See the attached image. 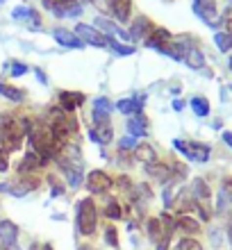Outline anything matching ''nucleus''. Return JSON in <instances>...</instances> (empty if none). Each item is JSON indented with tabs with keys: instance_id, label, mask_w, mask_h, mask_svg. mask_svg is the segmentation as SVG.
Masks as SVG:
<instances>
[{
	"instance_id": "1",
	"label": "nucleus",
	"mask_w": 232,
	"mask_h": 250,
	"mask_svg": "<svg viewBox=\"0 0 232 250\" xmlns=\"http://www.w3.org/2000/svg\"><path fill=\"white\" fill-rule=\"evenodd\" d=\"M32 127L30 119H16V116H0V148L7 152H16L23 146V139Z\"/></svg>"
},
{
	"instance_id": "2",
	"label": "nucleus",
	"mask_w": 232,
	"mask_h": 250,
	"mask_svg": "<svg viewBox=\"0 0 232 250\" xmlns=\"http://www.w3.org/2000/svg\"><path fill=\"white\" fill-rule=\"evenodd\" d=\"M75 228L82 237H91L98 228V207L93 198H80L75 207Z\"/></svg>"
},
{
	"instance_id": "3",
	"label": "nucleus",
	"mask_w": 232,
	"mask_h": 250,
	"mask_svg": "<svg viewBox=\"0 0 232 250\" xmlns=\"http://www.w3.org/2000/svg\"><path fill=\"white\" fill-rule=\"evenodd\" d=\"M75 34H78V39L82 43H89V46H96V48H107V43H109L107 34H103L93 25H86V23H78L75 25Z\"/></svg>"
},
{
	"instance_id": "4",
	"label": "nucleus",
	"mask_w": 232,
	"mask_h": 250,
	"mask_svg": "<svg viewBox=\"0 0 232 250\" xmlns=\"http://www.w3.org/2000/svg\"><path fill=\"white\" fill-rule=\"evenodd\" d=\"M112 187H114V180L109 178L105 171L93 168V171L86 173V191L93 193V196H98V193H107Z\"/></svg>"
},
{
	"instance_id": "5",
	"label": "nucleus",
	"mask_w": 232,
	"mask_h": 250,
	"mask_svg": "<svg viewBox=\"0 0 232 250\" xmlns=\"http://www.w3.org/2000/svg\"><path fill=\"white\" fill-rule=\"evenodd\" d=\"M193 12L205 25L216 27L221 25L216 21V0H193Z\"/></svg>"
},
{
	"instance_id": "6",
	"label": "nucleus",
	"mask_w": 232,
	"mask_h": 250,
	"mask_svg": "<svg viewBox=\"0 0 232 250\" xmlns=\"http://www.w3.org/2000/svg\"><path fill=\"white\" fill-rule=\"evenodd\" d=\"M153 30H155V25L148 16H137L134 23L130 25V32L127 34H130V41H144L146 43L148 37L153 34Z\"/></svg>"
},
{
	"instance_id": "7",
	"label": "nucleus",
	"mask_w": 232,
	"mask_h": 250,
	"mask_svg": "<svg viewBox=\"0 0 232 250\" xmlns=\"http://www.w3.org/2000/svg\"><path fill=\"white\" fill-rule=\"evenodd\" d=\"M173 39H175V37H173V34L169 32L166 27H155L153 34L148 37L146 46H148V48H153V50H157V53H164L166 48H169V46L173 43Z\"/></svg>"
},
{
	"instance_id": "8",
	"label": "nucleus",
	"mask_w": 232,
	"mask_h": 250,
	"mask_svg": "<svg viewBox=\"0 0 232 250\" xmlns=\"http://www.w3.org/2000/svg\"><path fill=\"white\" fill-rule=\"evenodd\" d=\"M109 112H112V103H109V98H96L93 100V112H91L93 127H100V125L109 123Z\"/></svg>"
},
{
	"instance_id": "9",
	"label": "nucleus",
	"mask_w": 232,
	"mask_h": 250,
	"mask_svg": "<svg viewBox=\"0 0 232 250\" xmlns=\"http://www.w3.org/2000/svg\"><path fill=\"white\" fill-rule=\"evenodd\" d=\"M86 96L80 91H60V107L66 114H73L80 105H84Z\"/></svg>"
},
{
	"instance_id": "10",
	"label": "nucleus",
	"mask_w": 232,
	"mask_h": 250,
	"mask_svg": "<svg viewBox=\"0 0 232 250\" xmlns=\"http://www.w3.org/2000/svg\"><path fill=\"white\" fill-rule=\"evenodd\" d=\"M109 12L119 23H127L132 16V0H109Z\"/></svg>"
},
{
	"instance_id": "11",
	"label": "nucleus",
	"mask_w": 232,
	"mask_h": 250,
	"mask_svg": "<svg viewBox=\"0 0 232 250\" xmlns=\"http://www.w3.org/2000/svg\"><path fill=\"white\" fill-rule=\"evenodd\" d=\"M146 173L155 180V182H159V185H169V182H171V166L164 164V162H153V164H148Z\"/></svg>"
},
{
	"instance_id": "12",
	"label": "nucleus",
	"mask_w": 232,
	"mask_h": 250,
	"mask_svg": "<svg viewBox=\"0 0 232 250\" xmlns=\"http://www.w3.org/2000/svg\"><path fill=\"white\" fill-rule=\"evenodd\" d=\"M53 37H55V41L64 48H84V43L78 39V34L71 32V30H66V27H57V30L53 32Z\"/></svg>"
},
{
	"instance_id": "13",
	"label": "nucleus",
	"mask_w": 232,
	"mask_h": 250,
	"mask_svg": "<svg viewBox=\"0 0 232 250\" xmlns=\"http://www.w3.org/2000/svg\"><path fill=\"white\" fill-rule=\"evenodd\" d=\"M127 134L132 139H139V137H146L148 134V119L144 114H137L132 119H127Z\"/></svg>"
},
{
	"instance_id": "14",
	"label": "nucleus",
	"mask_w": 232,
	"mask_h": 250,
	"mask_svg": "<svg viewBox=\"0 0 232 250\" xmlns=\"http://www.w3.org/2000/svg\"><path fill=\"white\" fill-rule=\"evenodd\" d=\"M175 230L185 232L187 237H189V234H196L200 230V223H198V218H193L191 214H178L175 216Z\"/></svg>"
},
{
	"instance_id": "15",
	"label": "nucleus",
	"mask_w": 232,
	"mask_h": 250,
	"mask_svg": "<svg viewBox=\"0 0 232 250\" xmlns=\"http://www.w3.org/2000/svg\"><path fill=\"white\" fill-rule=\"evenodd\" d=\"M12 19H16V21H27V23H30V25H34V27L41 25L39 12H37V9H32V7H25V5L16 7V9L12 12Z\"/></svg>"
},
{
	"instance_id": "16",
	"label": "nucleus",
	"mask_w": 232,
	"mask_h": 250,
	"mask_svg": "<svg viewBox=\"0 0 232 250\" xmlns=\"http://www.w3.org/2000/svg\"><path fill=\"white\" fill-rule=\"evenodd\" d=\"M16 237H19V225L14 221H0V244L2 246H12L16 244Z\"/></svg>"
},
{
	"instance_id": "17",
	"label": "nucleus",
	"mask_w": 232,
	"mask_h": 250,
	"mask_svg": "<svg viewBox=\"0 0 232 250\" xmlns=\"http://www.w3.org/2000/svg\"><path fill=\"white\" fill-rule=\"evenodd\" d=\"M89 139H91V141H96V144H100V146L112 144V139H114L112 123L100 125V127H91V130H89Z\"/></svg>"
},
{
	"instance_id": "18",
	"label": "nucleus",
	"mask_w": 232,
	"mask_h": 250,
	"mask_svg": "<svg viewBox=\"0 0 232 250\" xmlns=\"http://www.w3.org/2000/svg\"><path fill=\"white\" fill-rule=\"evenodd\" d=\"M191 196L196 198V203H210V198H212V189H210V187H207V182L203 178H196L191 182Z\"/></svg>"
},
{
	"instance_id": "19",
	"label": "nucleus",
	"mask_w": 232,
	"mask_h": 250,
	"mask_svg": "<svg viewBox=\"0 0 232 250\" xmlns=\"http://www.w3.org/2000/svg\"><path fill=\"white\" fill-rule=\"evenodd\" d=\"M132 155L137 159H139L141 164H153V162H157V150H155L150 144H137L134 146V150H132Z\"/></svg>"
},
{
	"instance_id": "20",
	"label": "nucleus",
	"mask_w": 232,
	"mask_h": 250,
	"mask_svg": "<svg viewBox=\"0 0 232 250\" xmlns=\"http://www.w3.org/2000/svg\"><path fill=\"white\" fill-rule=\"evenodd\" d=\"M37 168H43V162H41V157L37 155V152L27 150V152H25V157L21 159L19 171L23 173V175H27V173H34Z\"/></svg>"
},
{
	"instance_id": "21",
	"label": "nucleus",
	"mask_w": 232,
	"mask_h": 250,
	"mask_svg": "<svg viewBox=\"0 0 232 250\" xmlns=\"http://www.w3.org/2000/svg\"><path fill=\"white\" fill-rule=\"evenodd\" d=\"M185 64L189 66L191 71H200V68H205L207 60H205V55H203V50L196 46V48H191V50L185 55Z\"/></svg>"
},
{
	"instance_id": "22",
	"label": "nucleus",
	"mask_w": 232,
	"mask_h": 250,
	"mask_svg": "<svg viewBox=\"0 0 232 250\" xmlns=\"http://www.w3.org/2000/svg\"><path fill=\"white\" fill-rule=\"evenodd\" d=\"M116 107H119V112L123 114V116H130V119H132V116H137V114H141V105L134 100V96H132V98L119 100V103H116Z\"/></svg>"
},
{
	"instance_id": "23",
	"label": "nucleus",
	"mask_w": 232,
	"mask_h": 250,
	"mask_svg": "<svg viewBox=\"0 0 232 250\" xmlns=\"http://www.w3.org/2000/svg\"><path fill=\"white\" fill-rule=\"evenodd\" d=\"M0 96L7 100H12V103H21V100L25 98V91H23V89H16V86H12V84L0 82Z\"/></svg>"
},
{
	"instance_id": "24",
	"label": "nucleus",
	"mask_w": 232,
	"mask_h": 250,
	"mask_svg": "<svg viewBox=\"0 0 232 250\" xmlns=\"http://www.w3.org/2000/svg\"><path fill=\"white\" fill-rule=\"evenodd\" d=\"M191 109L196 116H200V119H205V116H210V100L203 98V96H193L191 98Z\"/></svg>"
},
{
	"instance_id": "25",
	"label": "nucleus",
	"mask_w": 232,
	"mask_h": 250,
	"mask_svg": "<svg viewBox=\"0 0 232 250\" xmlns=\"http://www.w3.org/2000/svg\"><path fill=\"white\" fill-rule=\"evenodd\" d=\"M107 48H112L114 55H119V57H127V55H134V46H127V43H119V41L109 37V43Z\"/></svg>"
},
{
	"instance_id": "26",
	"label": "nucleus",
	"mask_w": 232,
	"mask_h": 250,
	"mask_svg": "<svg viewBox=\"0 0 232 250\" xmlns=\"http://www.w3.org/2000/svg\"><path fill=\"white\" fill-rule=\"evenodd\" d=\"M105 216L112 218V221H121V218H123V205H121L119 200H107Z\"/></svg>"
},
{
	"instance_id": "27",
	"label": "nucleus",
	"mask_w": 232,
	"mask_h": 250,
	"mask_svg": "<svg viewBox=\"0 0 232 250\" xmlns=\"http://www.w3.org/2000/svg\"><path fill=\"white\" fill-rule=\"evenodd\" d=\"M214 43H216V48H219L221 53H228V50H232V34L216 32L214 34Z\"/></svg>"
},
{
	"instance_id": "28",
	"label": "nucleus",
	"mask_w": 232,
	"mask_h": 250,
	"mask_svg": "<svg viewBox=\"0 0 232 250\" xmlns=\"http://www.w3.org/2000/svg\"><path fill=\"white\" fill-rule=\"evenodd\" d=\"M173 146H175V150H178L180 155H185L187 159H191V162H193V148H191V141H182V139H175V141H173Z\"/></svg>"
},
{
	"instance_id": "29",
	"label": "nucleus",
	"mask_w": 232,
	"mask_h": 250,
	"mask_svg": "<svg viewBox=\"0 0 232 250\" xmlns=\"http://www.w3.org/2000/svg\"><path fill=\"white\" fill-rule=\"evenodd\" d=\"M173 250H203V246H200V241H196L193 237H185L175 244Z\"/></svg>"
},
{
	"instance_id": "30",
	"label": "nucleus",
	"mask_w": 232,
	"mask_h": 250,
	"mask_svg": "<svg viewBox=\"0 0 232 250\" xmlns=\"http://www.w3.org/2000/svg\"><path fill=\"white\" fill-rule=\"evenodd\" d=\"M105 244L112 246V248H116V246H119V232H116V228H114V225H107V228H105Z\"/></svg>"
},
{
	"instance_id": "31",
	"label": "nucleus",
	"mask_w": 232,
	"mask_h": 250,
	"mask_svg": "<svg viewBox=\"0 0 232 250\" xmlns=\"http://www.w3.org/2000/svg\"><path fill=\"white\" fill-rule=\"evenodd\" d=\"M134 146H137V139H132L130 134H127V137H123V139L119 141L121 152H132V150H134Z\"/></svg>"
},
{
	"instance_id": "32",
	"label": "nucleus",
	"mask_w": 232,
	"mask_h": 250,
	"mask_svg": "<svg viewBox=\"0 0 232 250\" xmlns=\"http://www.w3.org/2000/svg\"><path fill=\"white\" fill-rule=\"evenodd\" d=\"M27 73V66L21 64V62H14L12 64V78H21V75H25Z\"/></svg>"
},
{
	"instance_id": "33",
	"label": "nucleus",
	"mask_w": 232,
	"mask_h": 250,
	"mask_svg": "<svg viewBox=\"0 0 232 250\" xmlns=\"http://www.w3.org/2000/svg\"><path fill=\"white\" fill-rule=\"evenodd\" d=\"M9 171V152L0 148V173H7Z\"/></svg>"
},
{
	"instance_id": "34",
	"label": "nucleus",
	"mask_w": 232,
	"mask_h": 250,
	"mask_svg": "<svg viewBox=\"0 0 232 250\" xmlns=\"http://www.w3.org/2000/svg\"><path fill=\"white\" fill-rule=\"evenodd\" d=\"M221 191L226 193V198L230 200V205H232V178H226L223 182H221Z\"/></svg>"
},
{
	"instance_id": "35",
	"label": "nucleus",
	"mask_w": 232,
	"mask_h": 250,
	"mask_svg": "<svg viewBox=\"0 0 232 250\" xmlns=\"http://www.w3.org/2000/svg\"><path fill=\"white\" fill-rule=\"evenodd\" d=\"M223 25H226V32L232 34V12H228L226 16H223Z\"/></svg>"
},
{
	"instance_id": "36",
	"label": "nucleus",
	"mask_w": 232,
	"mask_h": 250,
	"mask_svg": "<svg viewBox=\"0 0 232 250\" xmlns=\"http://www.w3.org/2000/svg\"><path fill=\"white\" fill-rule=\"evenodd\" d=\"M226 232H228V241H230V246H232V216H230V221H228Z\"/></svg>"
},
{
	"instance_id": "37",
	"label": "nucleus",
	"mask_w": 232,
	"mask_h": 250,
	"mask_svg": "<svg viewBox=\"0 0 232 250\" xmlns=\"http://www.w3.org/2000/svg\"><path fill=\"white\" fill-rule=\"evenodd\" d=\"M223 141H226V146L232 148V132H223Z\"/></svg>"
},
{
	"instance_id": "38",
	"label": "nucleus",
	"mask_w": 232,
	"mask_h": 250,
	"mask_svg": "<svg viewBox=\"0 0 232 250\" xmlns=\"http://www.w3.org/2000/svg\"><path fill=\"white\" fill-rule=\"evenodd\" d=\"M182 107H185V103H182V100H173V109H175V112H180V109H182Z\"/></svg>"
},
{
	"instance_id": "39",
	"label": "nucleus",
	"mask_w": 232,
	"mask_h": 250,
	"mask_svg": "<svg viewBox=\"0 0 232 250\" xmlns=\"http://www.w3.org/2000/svg\"><path fill=\"white\" fill-rule=\"evenodd\" d=\"M34 73H37V78H39V82H41V84H46L48 80H46V75H43V71H39V68H37V71H34Z\"/></svg>"
},
{
	"instance_id": "40",
	"label": "nucleus",
	"mask_w": 232,
	"mask_h": 250,
	"mask_svg": "<svg viewBox=\"0 0 232 250\" xmlns=\"http://www.w3.org/2000/svg\"><path fill=\"white\" fill-rule=\"evenodd\" d=\"M9 189H12L9 185H2V182H0V193H2V191H5V193H9Z\"/></svg>"
},
{
	"instance_id": "41",
	"label": "nucleus",
	"mask_w": 232,
	"mask_h": 250,
	"mask_svg": "<svg viewBox=\"0 0 232 250\" xmlns=\"http://www.w3.org/2000/svg\"><path fill=\"white\" fill-rule=\"evenodd\" d=\"M78 250H91V246H89V244H82V246H78Z\"/></svg>"
},
{
	"instance_id": "42",
	"label": "nucleus",
	"mask_w": 232,
	"mask_h": 250,
	"mask_svg": "<svg viewBox=\"0 0 232 250\" xmlns=\"http://www.w3.org/2000/svg\"><path fill=\"white\" fill-rule=\"evenodd\" d=\"M5 250H21V248L16 244H12V246H5Z\"/></svg>"
},
{
	"instance_id": "43",
	"label": "nucleus",
	"mask_w": 232,
	"mask_h": 250,
	"mask_svg": "<svg viewBox=\"0 0 232 250\" xmlns=\"http://www.w3.org/2000/svg\"><path fill=\"white\" fill-rule=\"evenodd\" d=\"M41 250H53V246H50V244H41Z\"/></svg>"
},
{
	"instance_id": "44",
	"label": "nucleus",
	"mask_w": 232,
	"mask_h": 250,
	"mask_svg": "<svg viewBox=\"0 0 232 250\" xmlns=\"http://www.w3.org/2000/svg\"><path fill=\"white\" fill-rule=\"evenodd\" d=\"M30 250H41V244H32L30 246Z\"/></svg>"
},
{
	"instance_id": "45",
	"label": "nucleus",
	"mask_w": 232,
	"mask_h": 250,
	"mask_svg": "<svg viewBox=\"0 0 232 250\" xmlns=\"http://www.w3.org/2000/svg\"><path fill=\"white\" fill-rule=\"evenodd\" d=\"M228 66H230V71H232V55L228 57Z\"/></svg>"
},
{
	"instance_id": "46",
	"label": "nucleus",
	"mask_w": 232,
	"mask_h": 250,
	"mask_svg": "<svg viewBox=\"0 0 232 250\" xmlns=\"http://www.w3.org/2000/svg\"><path fill=\"white\" fill-rule=\"evenodd\" d=\"M2 2H7V0H0V5H2Z\"/></svg>"
},
{
	"instance_id": "47",
	"label": "nucleus",
	"mask_w": 232,
	"mask_h": 250,
	"mask_svg": "<svg viewBox=\"0 0 232 250\" xmlns=\"http://www.w3.org/2000/svg\"><path fill=\"white\" fill-rule=\"evenodd\" d=\"M230 89H232V86H230Z\"/></svg>"
},
{
	"instance_id": "48",
	"label": "nucleus",
	"mask_w": 232,
	"mask_h": 250,
	"mask_svg": "<svg viewBox=\"0 0 232 250\" xmlns=\"http://www.w3.org/2000/svg\"><path fill=\"white\" fill-rule=\"evenodd\" d=\"M0 250H2V248H0Z\"/></svg>"
}]
</instances>
